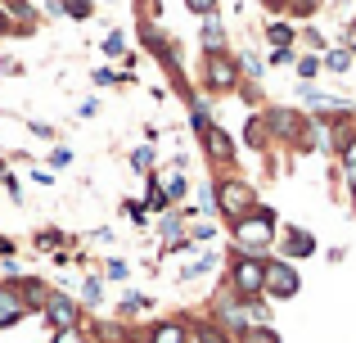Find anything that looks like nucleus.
<instances>
[{"label": "nucleus", "mask_w": 356, "mask_h": 343, "mask_svg": "<svg viewBox=\"0 0 356 343\" xmlns=\"http://www.w3.org/2000/svg\"><path fill=\"white\" fill-rule=\"evenodd\" d=\"M45 321L54 330H77V303L68 294H45Z\"/></svg>", "instance_id": "6"}, {"label": "nucleus", "mask_w": 356, "mask_h": 343, "mask_svg": "<svg viewBox=\"0 0 356 343\" xmlns=\"http://www.w3.org/2000/svg\"><path fill=\"white\" fill-rule=\"evenodd\" d=\"M270 41H275V50H289V41H293V27H289V23H270Z\"/></svg>", "instance_id": "14"}, {"label": "nucleus", "mask_w": 356, "mask_h": 343, "mask_svg": "<svg viewBox=\"0 0 356 343\" xmlns=\"http://www.w3.org/2000/svg\"><path fill=\"white\" fill-rule=\"evenodd\" d=\"M113 81H122L113 68H99V72H95V86H113Z\"/></svg>", "instance_id": "24"}, {"label": "nucleus", "mask_w": 356, "mask_h": 343, "mask_svg": "<svg viewBox=\"0 0 356 343\" xmlns=\"http://www.w3.org/2000/svg\"><path fill=\"white\" fill-rule=\"evenodd\" d=\"M316 68H321V59H302V63H298V72H302V77H316Z\"/></svg>", "instance_id": "26"}, {"label": "nucleus", "mask_w": 356, "mask_h": 343, "mask_svg": "<svg viewBox=\"0 0 356 343\" xmlns=\"http://www.w3.org/2000/svg\"><path fill=\"white\" fill-rule=\"evenodd\" d=\"M343 163H348V181H352V194H356V145L343 150Z\"/></svg>", "instance_id": "19"}, {"label": "nucleus", "mask_w": 356, "mask_h": 343, "mask_svg": "<svg viewBox=\"0 0 356 343\" xmlns=\"http://www.w3.org/2000/svg\"><path fill=\"white\" fill-rule=\"evenodd\" d=\"M149 343H190V330L181 321H163V326L149 330Z\"/></svg>", "instance_id": "10"}, {"label": "nucleus", "mask_w": 356, "mask_h": 343, "mask_svg": "<svg viewBox=\"0 0 356 343\" xmlns=\"http://www.w3.org/2000/svg\"><path fill=\"white\" fill-rule=\"evenodd\" d=\"M0 253H5V257H9V253H14V244H9V239H0Z\"/></svg>", "instance_id": "28"}, {"label": "nucleus", "mask_w": 356, "mask_h": 343, "mask_svg": "<svg viewBox=\"0 0 356 343\" xmlns=\"http://www.w3.org/2000/svg\"><path fill=\"white\" fill-rule=\"evenodd\" d=\"M230 285H235V298H257L266 289V257H257V253L239 257L235 271H230Z\"/></svg>", "instance_id": "2"}, {"label": "nucleus", "mask_w": 356, "mask_h": 343, "mask_svg": "<svg viewBox=\"0 0 356 343\" xmlns=\"http://www.w3.org/2000/svg\"><path fill=\"white\" fill-rule=\"evenodd\" d=\"M99 298H104V285H99V280H86V303H99Z\"/></svg>", "instance_id": "25"}, {"label": "nucleus", "mask_w": 356, "mask_h": 343, "mask_svg": "<svg viewBox=\"0 0 356 343\" xmlns=\"http://www.w3.org/2000/svg\"><path fill=\"white\" fill-rule=\"evenodd\" d=\"M270 239H275V212L257 208V212H243L235 221V244L248 248V253H257V248H266Z\"/></svg>", "instance_id": "1"}, {"label": "nucleus", "mask_w": 356, "mask_h": 343, "mask_svg": "<svg viewBox=\"0 0 356 343\" xmlns=\"http://www.w3.org/2000/svg\"><path fill=\"white\" fill-rule=\"evenodd\" d=\"M9 9H14V14H27V5H23V0H9Z\"/></svg>", "instance_id": "27"}, {"label": "nucleus", "mask_w": 356, "mask_h": 343, "mask_svg": "<svg viewBox=\"0 0 356 343\" xmlns=\"http://www.w3.org/2000/svg\"><path fill=\"white\" fill-rule=\"evenodd\" d=\"M163 239H181V221L176 217H163Z\"/></svg>", "instance_id": "22"}, {"label": "nucleus", "mask_w": 356, "mask_h": 343, "mask_svg": "<svg viewBox=\"0 0 356 343\" xmlns=\"http://www.w3.org/2000/svg\"><path fill=\"white\" fill-rule=\"evenodd\" d=\"M131 168H136V172H149V168H154V150H149V145H140V150L131 154Z\"/></svg>", "instance_id": "15"}, {"label": "nucleus", "mask_w": 356, "mask_h": 343, "mask_svg": "<svg viewBox=\"0 0 356 343\" xmlns=\"http://www.w3.org/2000/svg\"><path fill=\"white\" fill-rule=\"evenodd\" d=\"M302 289V280H298V271L289 262H266V289L261 294H270V298H293V294Z\"/></svg>", "instance_id": "4"}, {"label": "nucleus", "mask_w": 356, "mask_h": 343, "mask_svg": "<svg viewBox=\"0 0 356 343\" xmlns=\"http://www.w3.org/2000/svg\"><path fill=\"white\" fill-rule=\"evenodd\" d=\"M5 27H9V18H5V14H0V32H5Z\"/></svg>", "instance_id": "29"}, {"label": "nucleus", "mask_w": 356, "mask_h": 343, "mask_svg": "<svg viewBox=\"0 0 356 343\" xmlns=\"http://www.w3.org/2000/svg\"><path fill=\"white\" fill-rule=\"evenodd\" d=\"M235 343H280V335L270 326H248V330H239Z\"/></svg>", "instance_id": "12"}, {"label": "nucleus", "mask_w": 356, "mask_h": 343, "mask_svg": "<svg viewBox=\"0 0 356 343\" xmlns=\"http://www.w3.org/2000/svg\"><path fill=\"white\" fill-rule=\"evenodd\" d=\"M203 50H208V54H221V50H226V27H221L217 14L203 18Z\"/></svg>", "instance_id": "9"}, {"label": "nucleus", "mask_w": 356, "mask_h": 343, "mask_svg": "<svg viewBox=\"0 0 356 343\" xmlns=\"http://www.w3.org/2000/svg\"><path fill=\"white\" fill-rule=\"evenodd\" d=\"M122 50H127V41H122V32H113V36L104 41V54H122Z\"/></svg>", "instance_id": "23"}, {"label": "nucleus", "mask_w": 356, "mask_h": 343, "mask_svg": "<svg viewBox=\"0 0 356 343\" xmlns=\"http://www.w3.org/2000/svg\"><path fill=\"white\" fill-rule=\"evenodd\" d=\"M325 63H330L334 72H348V68H352V54H348V50H334V54H325Z\"/></svg>", "instance_id": "17"}, {"label": "nucleus", "mask_w": 356, "mask_h": 343, "mask_svg": "<svg viewBox=\"0 0 356 343\" xmlns=\"http://www.w3.org/2000/svg\"><path fill=\"white\" fill-rule=\"evenodd\" d=\"M59 9L72 18H90V0H59Z\"/></svg>", "instance_id": "16"}, {"label": "nucleus", "mask_w": 356, "mask_h": 343, "mask_svg": "<svg viewBox=\"0 0 356 343\" xmlns=\"http://www.w3.org/2000/svg\"><path fill=\"white\" fill-rule=\"evenodd\" d=\"M185 5L194 9V14H203V18H212V9H217V0H185Z\"/></svg>", "instance_id": "21"}, {"label": "nucleus", "mask_w": 356, "mask_h": 343, "mask_svg": "<svg viewBox=\"0 0 356 343\" xmlns=\"http://www.w3.org/2000/svg\"><path fill=\"white\" fill-rule=\"evenodd\" d=\"M316 253V239L307 230H289L284 235V257H312Z\"/></svg>", "instance_id": "11"}, {"label": "nucleus", "mask_w": 356, "mask_h": 343, "mask_svg": "<svg viewBox=\"0 0 356 343\" xmlns=\"http://www.w3.org/2000/svg\"><path fill=\"white\" fill-rule=\"evenodd\" d=\"M217 208L226 212V217H243V212L252 208V185L248 181H221V190H217Z\"/></svg>", "instance_id": "3"}, {"label": "nucleus", "mask_w": 356, "mask_h": 343, "mask_svg": "<svg viewBox=\"0 0 356 343\" xmlns=\"http://www.w3.org/2000/svg\"><path fill=\"white\" fill-rule=\"evenodd\" d=\"M199 343H230V335H226L221 326H203V330H199Z\"/></svg>", "instance_id": "18"}, {"label": "nucleus", "mask_w": 356, "mask_h": 343, "mask_svg": "<svg viewBox=\"0 0 356 343\" xmlns=\"http://www.w3.org/2000/svg\"><path fill=\"white\" fill-rule=\"evenodd\" d=\"M0 176H5V163H0Z\"/></svg>", "instance_id": "30"}, {"label": "nucleus", "mask_w": 356, "mask_h": 343, "mask_svg": "<svg viewBox=\"0 0 356 343\" xmlns=\"http://www.w3.org/2000/svg\"><path fill=\"white\" fill-rule=\"evenodd\" d=\"M185 190H190V185H185L181 172H172V176L163 181V199H185Z\"/></svg>", "instance_id": "13"}, {"label": "nucleus", "mask_w": 356, "mask_h": 343, "mask_svg": "<svg viewBox=\"0 0 356 343\" xmlns=\"http://www.w3.org/2000/svg\"><path fill=\"white\" fill-rule=\"evenodd\" d=\"M54 343H86L81 330H54Z\"/></svg>", "instance_id": "20"}, {"label": "nucleus", "mask_w": 356, "mask_h": 343, "mask_svg": "<svg viewBox=\"0 0 356 343\" xmlns=\"http://www.w3.org/2000/svg\"><path fill=\"white\" fill-rule=\"evenodd\" d=\"M239 81V68L226 59V54H208V86L212 90H235Z\"/></svg>", "instance_id": "7"}, {"label": "nucleus", "mask_w": 356, "mask_h": 343, "mask_svg": "<svg viewBox=\"0 0 356 343\" xmlns=\"http://www.w3.org/2000/svg\"><path fill=\"white\" fill-rule=\"evenodd\" d=\"M203 145H208V154L217 163H230V159H235V150H230V141H226V131H221V127H208V131H203Z\"/></svg>", "instance_id": "8"}, {"label": "nucleus", "mask_w": 356, "mask_h": 343, "mask_svg": "<svg viewBox=\"0 0 356 343\" xmlns=\"http://www.w3.org/2000/svg\"><path fill=\"white\" fill-rule=\"evenodd\" d=\"M27 312H32V308H27V294L18 289V285H0V330L18 326Z\"/></svg>", "instance_id": "5"}]
</instances>
